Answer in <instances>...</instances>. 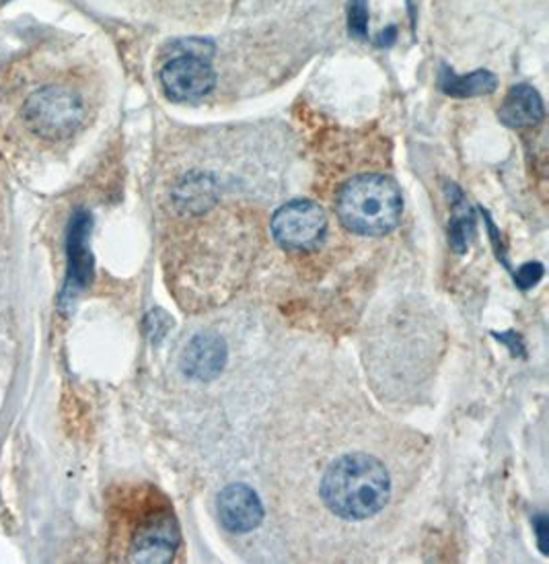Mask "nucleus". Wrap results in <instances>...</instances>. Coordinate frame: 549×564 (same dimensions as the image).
I'll return each mask as SVG.
<instances>
[{
    "label": "nucleus",
    "mask_w": 549,
    "mask_h": 564,
    "mask_svg": "<svg viewBox=\"0 0 549 564\" xmlns=\"http://www.w3.org/2000/svg\"><path fill=\"white\" fill-rule=\"evenodd\" d=\"M227 362V345L215 332L194 336L182 355V369L198 381H210L220 376Z\"/></svg>",
    "instance_id": "obj_9"
},
{
    "label": "nucleus",
    "mask_w": 549,
    "mask_h": 564,
    "mask_svg": "<svg viewBox=\"0 0 549 564\" xmlns=\"http://www.w3.org/2000/svg\"><path fill=\"white\" fill-rule=\"evenodd\" d=\"M336 206L345 229L359 236H385L402 219L404 198L392 177L371 173L345 182Z\"/></svg>",
    "instance_id": "obj_2"
},
{
    "label": "nucleus",
    "mask_w": 549,
    "mask_h": 564,
    "mask_svg": "<svg viewBox=\"0 0 549 564\" xmlns=\"http://www.w3.org/2000/svg\"><path fill=\"white\" fill-rule=\"evenodd\" d=\"M328 219L319 204L293 200L276 210L272 217V236L286 250L315 248L326 234Z\"/></svg>",
    "instance_id": "obj_4"
},
{
    "label": "nucleus",
    "mask_w": 549,
    "mask_h": 564,
    "mask_svg": "<svg viewBox=\"0 0 549 564\" xmlns=\"http://www.w3.org/2000/svg\"><path fill=\"white\" fill-rule=\"evenodd\" d=\"M541 276H543V267L539 262H531V264H525L518 270L517 284L525 291V289L534 286L535 282L539 281Z\"/></svg>",
    "instance_id": "obj_15"
},
{
    "label": "nucleus",
    "mask_w": 549,
    "mask_h": 564,
    "mask_svg": "<svg viewBox=\"0 0 549 564\" xmlns=\"http://www.w3.org/2000/svg\"><path fill=\"white\" fill-rule=\"evenodd\" d=\"M440 87L447 95L453 97H475V95L492 94L496 89V77L487 70H477L470 77H457L449 68H442Z\"/></svg>",
    "instance_id": "obj_12"
},
{
    "label": "nucleus",
    "mask_w": 549,
    "mask_h": 564,
    "mask_svg": "<svg viewBox=\"0 0 549 564\" xmlns=\"http://www.w3.org/2000/svg\"><path fill=\"white\" fill-rule=\"evenodd\" d=\"M369 25V9L364 4V0H352L350 4V32L356 37H364Z\"/></svg>",
    "instance_id": "obj_13"
},
{
    "label": "nucleus",
    "mask_w": 549,
    "mask_h": 564,
    "mask_svg": "<svg viewBox=\"0 0 549 564\" xmlns=\"http://www.w3.org/2000/svg\"><path fill=\"white\" fill-rule=\"evenodd\" d=\"M220 523L233 533H250L264 521V507L250 486L231 485L217 499Z\"/></svg>",
    "instance_id": "obj_8"
},
{
    "label": "nucleus",
    "mask_w": 549,
    "mask_h": 564,
    "mask_svg": "<svg viewBox=\"0 0 549 564\" xmlns=\"http://www.w3.org/2000/svg\"><path fill=\"white\" fill-rule=\"evenodd\" d=\"M535 532H537V540H539V549L543 554H548V525L549 521L546 516H537L534 519Z\"/></svg>",
    "instance_id": "obj_16"
},
{
    "label": "nucleus",
    "mask_w": 549,
    "mask_h": 564,
    "mask_svg": "<svg viewBox=\"0 0 549 564\" xmlns=\"http://www.w3.org/2000/svg\"><path fill=\"white\" fill-rule=\"evenodd\" d=\"M319 492L338 518L361 521L377 516L387 505L392 478L385 466L371 455H344L326 471Z\"/></svg>",
    "instance_id": "obj_1"
},
{
    "label": "nucleus",
    "mask_w": 549,
    "mask_h": 564,
    "mask_svg": "<svg viewBox=\"0 0 549 564\" xmlns=\"http://www.w3.org/2000/svg\"><path fill=\"white\" fill-rule=\"evenodd\" d=\"M161 85L173 101H194L215 89L217 73L198 54H184L161 68Z\"/></svg>",
    "instance_id": "obj_7"
},
{
    "label": "nucleus",
    "mask_w": 549,
    "mask_h": 564,
    "mask_svg": "<svg viewBox=\"0 0 549 564\" xmlns=\"http://www.w3.org/2000/svg\"><path fill=\"white\" fill-rule=\"evenodd\" d=\"M169 324H172V319L165 315V312H161V310L149 314V317H146V328H149V334H151L153 343H158V340L167 334Z\"/></svg>",
    "instance_id": "obj_14"
},
{
    "label": "nucleus",
    "mask_w": 549,
    "mask_h": 564,
    "mask_svg": "<svg viewBox=\"0 0 549 564\" xmlns=\"http://www.w3.org/2000/svg\"><path fill=\"white\" fill-rule=\"evenodd\" d=\"M23 118L37 137L47 141H63L66 137H73L85 122V106L73 89L52 85L28 97Z\"/></svg>",
    "instance_id": "obj_3"
},
{
    "label": "nucleus",
    "mask_w": 549,
    "mask_h": 564,
    "mask_svg": "<svg viewBox=\"0 0 549 564\" xmlns=\"http://www.w3.org/2000/svg\"><path fill=\"white\" fill-rule=\"evenodd\" d=\"M179 542L182 535L177 521L169 511H161L144 519L136 528L128 558L130 563H172L175 552L179 549Z\"/></svg>",
    "instance_id": "obj_6"
},
{
    "label": "nucleus",
    "mask_w": 549,
    "mask_h": 564,
    "mask_svg": "<svg viewBox=\"0 0 549 564\" xmlns=\"http://www.w3.org/2000/svg\"><path fill=\"white\" fill-rule=\"evenodd\" d=\"M173 203L179 213H206L217 203V184L205 173H189L188 177L182 180L173 189Z\"/></svg>",
    "instance_id": "obj_11"
},
{
    "label": "nucleus",
    "mask_w": 549,
    "mask_h": 564,
    "mask_svg": "<svg viewBox=\"0 0 549 564\" xmlns=\"http://www.w3.org/2000/svg\"><path fill=\"white\" fill-rule=\"evenodd\" d=\"M498 116H501V122L510 128H529L541 122L543 101L534 87L517 85L510 89V94L506 95Z\"/></svg>",
    "instance_id": "obj_10"
},
{
    "label": "nucleus",
    "mask_w": 549,
    "mask_h": 564,
    "mask_svg": "<svg viewBox=\"0 0 549 564\" xmlns=\"http://www.w3.org/2000/svg\"><path fill=\"white\" fill-rule=\"evenodd\" d=\"M91 229H94V219L87 210H77L68 223V231H66L68 267H66V282L61 295L63 307H68V303L94 281Z\"/></svg>",
    "instance_id": "obj_5"
}]
</instances>
